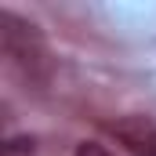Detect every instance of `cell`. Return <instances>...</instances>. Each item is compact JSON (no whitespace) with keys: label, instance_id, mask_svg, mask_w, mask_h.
I'll return each mask as SVG.
<instances>
[{"label":"cell","instance_id":"cell-1","mask_svg":"<svg viewBox=\"0 0 156 156\" xmlns=\"http://www.w3.org/2000/svg\"><path fill=\"white\" fill-rule=\"evenodd\" d=\"M0 37H4V55L15 62V69L29 83H37V87L47 83V47H44L40 29L29 18H22L11 7H4L0 11Z\"/></svg>","mask_w":156,"mask_h":156},{"label":"cell","instance_id":"cell-2","mask_svg":"<svg viewBox=\"0 0 156 156\" xmlns=\"http://www.w3.org/2000/svg\"><path fill=\"white\" fill-rule=\"evenodd\" d=\"M131 156H156V123L149 116H120L102 123Z\"/></svg>","mask_w":156,"mask_h":156},{"label":"cell","instance_id":"cell-3","mask_svg":"<svg viewBox=\"0 0 156 156\" xmlns=\"http://www.w3.org/2000/svg\"><path fill=\"white\" fill-rule=\"evenodd\" d=\"M33 153V138H7L4 142V156H26Z\"/></svg>","mask_w":156,"mask_h":156},{"label":"cell","instance_id":"cell-4","mask_svg":"<svg viewBox=\"0 0 156 156\" xmlns=\"http://www.w3.org/2000/svg\"><path fill=\"white\" fill-rule=\"evenodd\" d=\"M73 156H113V153H109L105 145H98V142H80Z\"/></svg>","mask_w":156,"mask_h":156}]
</instances>
